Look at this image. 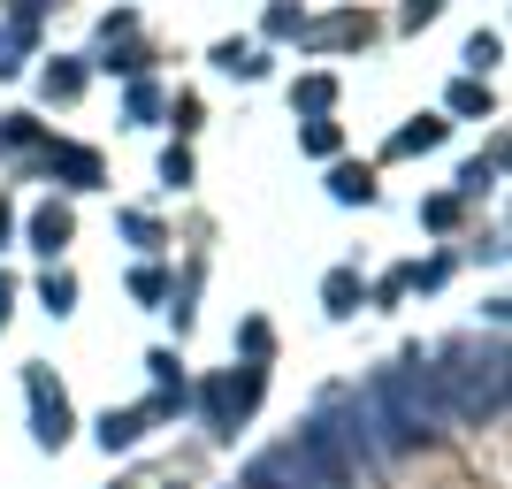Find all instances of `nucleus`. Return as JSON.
<instances>
[{"instance_id": "4", "label": "nucleus", "mask_w": 512, "mask_h": 489, "mask_svg": "<svg viewBox=\"0 0 512 489\" xmlns=\"http://www.w3.org/2000/svg\"><path fill=\"white\" fill-rule=\"evenodd\" d=\"M375 184H367V169H337V199H367Z\"/></svg>"}, {"instance_id": "5", "label": "nucleus", "mask_w": 512, "mask_h": 489, "mask_svg": "<svg viewBox=\"0 0 512 489\" xmlns=\"http://www.w3.org/2000/svg\"><path fill=\"white\" fill-rule=\"evenodd\" d=\"M352 298H360V283H352V276H329V306H337V314H352Z\"/></svg>"}, {"instance_id": "1", "label": "nucleus", "mask_w": 512, "mask_h": 489, "mask_svg": "<svg viewBox=\"0 0 512 489\" xmlns=\"http://www.w3.org/2000/svg\"><path fill=\"white\" fill-rule=\"evenodd\" d=\"M31 237H39V253H62V245H69V214H62V207H46L39 222H31Z\"/></svg>"}, {"instance_id": "3", "label": "nucleus", "mask_w": 512, "mask_h": 489, "mask_svg": "<svg viewBox=\"0 0 512 489\" xmlns=\"http://www.w3.org/2000/svg\"><path fill=\"white\" fill-rule=\"evenodd\" d=\"M130 436H138V413H107V421H100V444H107V451L130 444Z\"/></svg>"}, {"instance_id": "6", "label": "nucleus", "mask_w": 512, "mask_h": 489, "mask_svg": "<svg viewBox=\"0 0 512 489\" xmlns=\"http://www.w3.org/2000/svg\"><path fill=\"white\" fill-rule=\"evenodd\" d=\"M69 298H77V283H69V276H46V306H54V314H62Z\"/></svg>"}, {"instance_id": "2", "label": "nucleus", "mask_w": 512, "mask_h": 489, "mask_svg": "<svg viewBox=\"0 0 512 489\" xmlns=\"http://www.w3.org/2000/svg\"><path fill=\"white\" fill-rule=\"evenodd\" d=\"M39 436H46V444H62V436H69V413H62V398H46V383H39Z\"/></svg>"}, {"instance_id": "7", "label": "nucleus", "mask_w": 512, "mask_h": 489, "mask_svg": "<svg viewBox=\"0 0 512 489\" xmlns=\"http://www.w3.org/2000/svg\"><path fill=\"white\" fill-rule=\"evenodd\" d=\"M0 321H8V283H0Z\"/></svg>"}]
</instances>
